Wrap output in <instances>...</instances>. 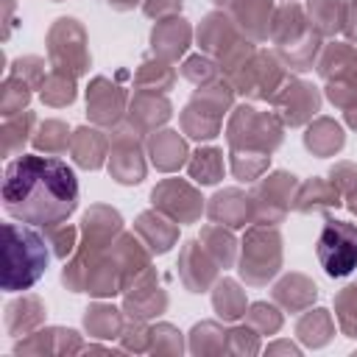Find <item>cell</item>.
Returning <instances> with one entry per match:
<instances>
[{
  "label": "cell",
  "mask_w": 357,
  "mask_h": 357,
  "mask_svg": "<svg viewBox=\"0 0 357 357\" xmlns=\"http://www.w3.org/2000/svg\"><path fill=\"white\" fill-rule=\"evenodd\" d=\"M78 206V181L67 162L56 156L22 153L6 165L3 209L31 226L64 223Z\"/></svg>",
  "instance_id": "obj_1"
},
{
  "label": "cell",
  "mask_w": 357,
  "mask_h": 357,
  "mask_svg": "<svg viewBox=\"0 0 357 357\" xmlns=\"http://www.w3.org/2000/svg\"><path fill=\"white\" fill-rule=\"evenodd\" d=\"M47 237L31 229V223H6L3 226V271L0 284L6 293L28 290L39 282L47 268L50 251Z\"/></svg>",
  "instance_id": "obj_2"
},
{
  "label": "cell",
  "mask_w": 357,
  "mask_h": 357,
  "mask_svg": "<svg viewBox=\"0 0 357 357\" xmlns=\"http://www.w3.org/2000/svg\"><path fill=\"white\" fill-rule=\"evenodd\" d=\"M226 139L231 151H254V153H271L282 142V123L276 114L257 112L251 106L234 109Z\"/></svg>",
  "instance_id": "obj_3"
},
{
  "label": "cell",
  "mask_w": 357,
  "mask_h": 357,
  "mask_svg": "<svg viewBox=\"0 0 357 357\" xmlns=\"http://www.w3.org/2000/svg\"><path fill=\"white\" fill-rule=\"evenodd\" d=\"M231 103V89L223 81H209L204 84L192 100L187 103V109L181 112V128L184 134H190L192 139H212L220 131L223 123V112Z\"/></svg>",
  "instance_id": "obj_4"
},
{
  "label": "cell",
  "mask_w": 357,
  "mask_h": 357,
  "mask_svg": "<svg viewBox=\"0 0 357 357\" xmlns=\"http://www.w3.org/2000/svg\"><path fill=\"white\" fill-rule=\"evenodd\" d=\"M282 265V237L273 226L259 223L251 226L243 240V257H240V276L248 284H265L271 276H276Z\"/></svg>",
  "instance_id": "obj_5"
},
{
  "label": "cell",
  "mask_w": 357,
  "mask_h": 357,
  "mask_svg": "<svg viewBox=\"0 0 357 357\" xmlns=\"http://www.w3.org/2000/svg\"><path fill=\"white\" fill-rule=\"evenodd\" d=\"M47 56L53 70H64L73 75L86 73L89 67V50H86V33L78 25V20L61 17L47 33Z\"/></svg>",
  "instance_id": "obj_6"
},
{
  "label": "cell",
  "mask_w": 357,
  "mask_h": 357,
  "mask_svg": "<svg viewBox=\"0 0 357 357\" xmlns=\"http://www.w3.org/2000/svg\"><path fill=\"white\" fill-rule=\"evenodd\" d=\"M318 259L329 276H349L357 268V226L346 220H326L318 237Z\"/></svg>",
  "instance_id": "obj_7"
},
{
  "label": "cell",
  "mask_w": 357,
  "mask_h": 357,
  "mask_svg": "<svg viewBox=\"0 0 357 357\" xmlns=\"http://www.w3.org/2000/svg\"><path fill=\"white\" fill-rule=\"evenodd\" d=\"M229 78H231V84L240 89V92H245V95H251V98H273L279 89H282V84H284V73H282V64L273 59V56H268V53H251L234 73H229Z\"/></svg>",
  "instance_id": "obj_8"
},
{
  "label": "cell",
  "mask_w": 357,
  "mask_h": 357,
  "mask_svg": "<svg viewBox=\"0 0 357 357\" xmlns=\"http://www.w3.org/2000/svg\"><path fill=\"white\" fill-rule=\"evenodd\" d=\"M296 176L290 173H271L265 176L254 192H251V204H254V220L257 223H279L284 218V212L293 204V192H296Z\"/></svg>",
  "instance_id": "obj_9"
},
{
  "label": "cell",
  "mask_w": 357,
  "mask_h": 357,
  "mask_svg": "<svg viewBox=\"0 0 357 357\" xmlns=\"http://www.w3.org/2000/svg\"><path fill=\"white\" fill-rule=\"evenodd\" d=\"M151 201H153V209H159L176 223H192L201 218V209H204L201 204L204 198L181 178H165L162 184H156L151 192Z\"/></svg>",
  "instance_id": "obj_10"
},
{
  "label": "cell",
  "mask_w": 357,
  "mask_h": 357,
  "mask_svg": "<svg viewBox=\"0 0 357 357\" xmlns=\"http://www.w3.org/2000/svg\"><path fill=\"white\" fill-rule=\"evenodd\" d=\"M273 100V109H276V117L284 120L287 126H301L307 123L318 106H321V95L315 86L304 84V81H284L282 89L271 98Z\"/></svg>",
  "instance_id": "obj_11"
},
{
  "label": "cell",
  "mask_w": 357,
  "mask_h": 357,
  "mask_svg": "<svg viewBox=\"0 0 357 357\" xmlns=\"http://www.w3.org/2000/svg\"><path fill=\"white\" fill-rule=\"evenodd\" d=\"M109 173L120 184H137L145 176V162H142V148L137 142V131H117L112 139L109 151Z\"/></svg>",
  "instance_id": "obj_12"
},
{
  "label": "cell",
  "mask_w": 357,
  "mask_h": 357,
  "mask_svg": "<svg viewBox=\"0 0 357 357\" xmlns=\"http://www.w3.org/2000/svg\"><path fill=\"white\" fill-rule=\"evenodd\" d=\"M123 106H126V92L112 84L109 78H95L86 89V114L92 123L98 126H114L123 114Z\"/></svg>",
  "instance_id": "obj_13"
},
{
  "label": "cell",
  "mask_w": 357,
  "mask_h": 357,
  "mask_svg": "<svg viewBox=\"0 0 357 357\" xmlns=\"http://www.w3.org/2000/svg\"><path fill=\"white\" fill-rule=\"evenodd\" d=\"M128 296H126V310L134 321H142V318H151V315H159L167 304V296L165 290L159 287L153 271H142L131 284H128Z\"/></svg>",
  "instance_id": "obj_14"
},
{
  "label": "cell",
  "mask_w": 357,
  "mask_h": 357,
  "mask_svg": "<svg viewBox=\"0 0 357 357\" xmlns=\"http://www.w3.org/2000/svg\"><path fill=\"white\" fill-rule=\"evenodd\" d=\"M223 6L240 31H245L254 39H265L271 33V20H273V6L271 0H215Z\"/></svg>",
  "instance_id": "obj_15"
},
{
  "label": "cell",
  "mask_w": 357,
  "mask_h": 357,
  "mask_svg": "<svg viewBox=\"0 0 357 357\" xmlns=\"http://www.w3.org/2000/svg\"><path fill=\"white\" fill-rule=\"evenodd\" d=\"M218 262L209 257V251L204 245H198V240H190L181 251V259H178V271H181V279L184 284L192 290V293H204L212 279H215V268Z\"/></svg>",
  "instance_id": "obj_16"
},
{
  "label": "cell",
  "mask_w": 357,
  "mask_h": 357,
  "mask_svg": "<svg viewBox=\"0 0 357 357\" xmlns=\"http://www.w3.org/2000/svg\"><path fill=\"white\" fill-rule=\"evenodd\" d=\"M206 212H209V218L215 223H226L231 229L245 226L248 220H254V204L240 190H223V192H218L212 198V204L206 206Z\"/></svg>",
  "instance_id": "obj_17"
},
{
  "label": "cell",
  "mask_w": 357,
  "mask_h": 357,
  "mask_svg": "<svg viewBox=\"0 0 357 357\" xmlns=\"http://www.w3.org/2000/svg\"><path fill=\"white\" fill-rule=\"evenodd\" d=\"M151 45H153L156 56H162L165 61H176L190 45V25L181 17L159 20L151 33Z\"/></svg>",
  "instance_id": "obj_18"
},
{
  "label": "cell",
  "mask_w": 357,
  "mask_h": 357,
  "mask_svg": "<svg viewBox=\"0 0 357 357\" xmlns=\"http://www.w3.org/2000/svg\"><path fill=\"white\" fill-rule=\"evenodd\" d=\"M318 73L332 84L357 86V50L349 45H329L318 61Z\"/></svg>",
  "instance_id": "obj_19"
},
{
  "label": "cell",
  "mask_w": 357,
  "mask_h": 357,
  "mask_svg": "<svg viewBox=\"0 0 357 357\" xmlns=\"http://www.w3.org/2000/svg\"><path fill=\"white\" fill-rule=\"evenodd\" d=\"M134 229H137V234L145 240V245H148L153 254H165V251L176 243V237H178L176 220H170V218L162 215L159 209H156V212H142V215L137 218Z\"/></svg>",
  "instance_id": "obj_20"
},
{
  "label": "cell",
  "mask_w": 357,
  "mask_h": 357,
  "mask_svg": "<svg viewBox=\"0 0 357 357\" xmlns=\"http://www.w3.org/2000/svg\"><path fill=\"white\" fill-rule=\"evenodd\" d=\"M128 117H131V128L137 134H145L170 117V103H167V98H162L156 92H137V98L131 100Z\"/></svg>",
  "instance_id": "obj_21"
},
{
  "label": "cell",
  "mask_w": 357,
  "mask_h": 357,
  "mask_svg": "<svg viewBox=\"0 0 357 357\" xmlns=\"http://www.w3.org/2000/svg\"><path fill=\"white\" fill-rule=\"evenodd\" d=\"M106 151H109V142L106 137L98 131V128H78L70 139V153L75 159L78 167H86V170H98L106 159Z\"/></svg>",
  "instance_id": "obj_22"
},
{
  "label": "cell",
  "mask_w": 357,
  "mask_h": 357,
  "mask_svg": "<svg viewBox=\"0 0 357 357\" xmlns=\"http://www.w3.org/2000/svg\"><path fill=\"white\" fill-rule=\"evenodd\" d=\"M293 206L298 212H324V209L340 206V190L332 181L312 178V181L298 187V192L293 198Z\"/></svg>",
  "instance_id": "obj_23"
},
{
  "label": "cell",
  "mask_w": 357,
  "mask_h": 357,
  "mask_svg": "<svg viewBox=\"0 0 357 357\" xmlns=\"http://www.w3.org/2000/svg\"><path fill=\"white\" fill-rule=\"evenodd\" d=\"M45 321V307L36 296H22L6 307V329L11 335H28Z\"/></svg>",
  "instance_id": "obj_24"
},
{
  "label": "cell",
  "mask_w": 357,
  "mask_h": 357,
  "mask_svg": "<svg viewBox=\"0 0 357 357\" xmlns=\"http://www.w3.org/2000/svg\"><path fill=\"white\" fill-rule=\"evenodd\" d=\"M148 148H151V159H153V165L159 170H176V167L184 165L187 145L178 137V131H159V134H153Z\"/></svg>",
  "instance_id": "obj_25"
},
{
  "label": "cell",
  "mask_w": 357,
  "mask_h": 357,
  "mask_svg": "<svg viewBox=\"0 0 357 357\" xmlns=\"http://www.w3.org/2000/svg\"><path fill=\"white\" fill-rule=\"evenodd\" d=\"M315 296H318L315 282H310V279L301 276V273H290V276H284V279L273 287V298H276L282 307H287L290 312L304 310Z\"/></svg>",
  "instance_id": "obj_26"
},
{
  "label": "cell",
  "mask_w": 357,
  "mask_h": 357,
  "mask_svg": "<svg viewBox=\"0 0 357 357\" xmlns=\"http://www.w3.org/2000/svg\"><path fill=\"white\" fill-rule=\"evenodd\" d=\"M304 145H307L312 153H318V156H332L335 151L343 148V128H340L335 120L321 117V120H315V123L307 128Z\"/></svg>",
  "instance_id": "obj_27"
},
{
  "label": "cell",
  "mask_w": 357,
  "mask_h": 357,
  "mask_svg": "<svg viewBox=\"0 0 357 357\" xmlns=\"http://www.w3.org/2000/svg\"><path fill=\"white\" fill-rule=\"evenodd\" d=\"M310 25L318 33H335L346 20V3L343 0H310Z\"/></svg>",
  "instance_id": "obj_28"
},
{
  "label": "cell",
  "mask_w": 357,
  "mask_h": 357,
  "mask_svg": "<svg viewBox=\"0 0 357 357\" xmlns=\"http://www.w3.org/2000/svg\"><path fill=\"white\" fill-rule=\"evenodd\" d=\"M33 123H36V114L28 109L14 117H6V123H3V153L6 156H14L17 151H22V145L31 137Z\"/></svg>",
  "instance_id": "obj_29"
},
{
  "label": "cell",
  "mask_w": 357,
  "mask_h": 357,
  "mask_svg": "<svg viewBox=\"0 0 357 357\" xmlns=\"http://www.w3.org/2000/svg\"><path fill=\"white\" fill-rule=\"evenodd\" d=\"M73 134L67 131V126L61 120H45L39 126V131L31 137V142L36 145V151H45L47 156H59L70 148Z\"/></svg>",
  "instance_id": "obj_30"
},
{
  "label": "cell",
  "mask_w": 357,
  "mask_h": 357,
  "mask_svg": "<svg viewBox=\"0 0 357 357\" xmlns=\"http://www.w3.org/2000/svg\"><path fill=\"white\" fill-rule=\"evenodd\" d=\"M42 100L47 106H70L75 100V75L64 70H50L42 84Z\"/></svg>",
  "instance_id": "obj_31"
},
{
  "label": "cell",
  "mask_w": 357,
  "mask_h": 357,
  "mask_svg": "<svg viewBox=\"0 0 357 357\" xmlns=\"http://www.w3.org/2000/svg\"><path fill=\"white\" fill-rule=\"evenodd\" d=\"M201 245L209 251V257H212L218 265L229 268V265L234 262V237H231V231L223 229V223L206 226V229L201 231Z\"/></svg>",
  "instance_id": "obj_32"
},
{
  "label": "cell",
  "mask_w": 357,
  "mask_h": 357,
  "mask_svg": "<svg viewBox=\"0 0 357 357\" xmlns=\"http://www.w3.org/2000/svg\"><path fill=\"white\" fill-rule=\"evenodd\" d=\"M190 176L201 184H215L223 176V153L218 148H201L190 159Z\"/></svg>",
  "instance_id": "obj_33"
},
{
  "label": "cell",
  "mask_w": 357,
  "mask_h": 357,
  "mask_svg": "<svg viewBox=\"0 0 357 357\" xmlns=\"http://www.w3.org/2000/svg\"><path fill=\"white\" fill-rule=\"evenodd\" d=\"M212 301H215L218 315L226 318V321H234V318H240V315L245 312V296H243V290H240L231 279H223V282L218 284Z\"/></svg>",
  "instance_id": "obj_34"
},
{
  "label": "cell",
  "mask_w": 357,
  "mask_h": 357,
  "mask_svg": "<svg viewBox=\"0 0 357 357\" xmlns=\"http://www.w3.org/2000/svg\"><path fill=\"white\" fill-rule=\"evenodd\" d=\"M84 324L89 329V335L95 337H114L120 335V315L114 307H106V304H95L86 310L84 315Z\"/></svg>",
  "instance_id": "obj_35"
},
{
  "label": "cell",
  "mask_w": 357,
  "mask_h": 357,
  "mask_svg": "<svg viewBox=\"0 0 357 357\" xmlns=\"http://www.w3.org/2000/svg\"><path fill=\"white\" fill-rule=\"evenodd\" d=\"M173 70L162 61H145L137 73V86L139 89H148V92H167L173 86Z\"/></svg>",
  "instance_id": "obj_36"
},
{
  "label": "cell",
  "mask_w": 357,
  "mask_h": 357,
  "mask_svg": "<svg viewBox=\"0 0 357 357\" xmlns=\"http://www.w3.org/2000/svg\"><path fill=\"white\" fill-rule=\"evenodd\" d=\"M28 100H31V86L25 81L8 75L3 81V95H0V112H3V117H14V114L25 112Z\"/></svg>",
  "instance_id": "obj_37"
},
{
  "label": "cell",
  "mask_w": 357,
  "mask_h": 357,
  "mask_svg": "<svg viewBox=\"0 0 357 357\" xmlns=\"http://www.w3.org/2000/svg\"><path fill=\"white\" fill-rule=\"evenodd\" d=\"M298 335L312 343V346H324L332 335V321H329V312L326 310H312L310 315H304L298 321Z\"/></svg>",
  "instance_id": "obj_38"
},
{
  "label": "cell",
  "mask_w": 357,
  "mask_h": 357,
  "mask_svg": "<svg viewBox=\"0 0 357 357\" xmlns=\"http://www.w3.org/2000/svg\"><path fill=\"white\" fill-rule=\"evenodd\" d=\"M268 167V153L254 151H231V170L240 181H254Z\"/></svg>",
  "instance_id": "obj_39"
},
{
  "label": "cell",
  "mask_w": 357,
  "mask_h": 357,
  "mask_svg": "<svg viewBox=\"0 0 357 357\" xmlns=\"http://www.w3.org/2000/svg\"><path fill=\"white\" fill-rule=\"evenodd\" d=\"M11 75L20 78V81H25L31 89H42V84H45V78H47L45 61L36 59V56H20V59L14 61V67H11Z\"/></svg>",
  "instance_id": "obj_40"
},
{
  "label": "cell",
  "mask_w": 357,
  "mask_h": 357,
  "mask_svg": "<svg viewBox=\"0 0 357 357\" xmlns=\"http://www.w3.org/2000/svg\"><path fill=\"white\" fill-rule=\"evenodd\" d=\"M337 318L349 337H357V284H349L337 296Z\"/></svg>",
  "instance_id": "obj_41"
},
{
  "label": "cell",
  "mask_w": 357,
  "mask_h": 357,
  "mask_svg": "<svg viewBox=\"0 0 357 357\" xmlns=\"http://www.w3.org/2000/svg\"><path fill=\"white\" fill-rule=\"evenodd\" d=\"M45 237H47V243L53 245V254H56L59 259H67V254L75 251V237H78V231H75L73 226H67V223H56V226H47V229H45Z\"/></svg>",
  "instance_id": "obj_42"
},
{
  "label": "cell",
  "mask_w": 357,
  "mask_h": 357,
  "mask_svg": "<svg viewBox=\"0 0 357 357\" xmlns=\"http://www.w3.org/2000/svg\"><path fill=\"white\" fill-rule=\"evenodd\" d=\"M181 73H184V78H190V81L198 84V86L215 81V75H218L215 64H212L206 56H192V59H187L184 67H181Z\"/></svg>",
  "instance_id": "obj_43"
},
{
  "label": "cell",
  "mask_w": 357,
  "mask_h": 357,
  "mask_svg": "<svg viewBox=\"0 0 357 357\" xmlns=\"http://www.w3.org/2000/svg\"><path fill=\"white\" fill-rule=\"evenodd\" d=\"M332 184H335L340 192H346V195L357 192V165H351V162L335 165V167H332Z\"/></svg>",
  "instance_id": "obj_44"
},
{
  "label": "cell",
  "mask_w": 357,
  "mask_h": 357,
  "mask_svg": "<svg viewBox=\"0 0 357 357\" xmlns=\"http://www.w3.org/2000/svg\"><path fill=\"white\" fill-rule=\"evenodd\" d=\"M251 321L259 324V332H268V335L276 332L279 324H282L279 312H276L273 307H268V304H254V307H251Z\"/></svg>",
  "instance_id": "obj_45"
},
{
  "label": "cell",
  "mask_w": 357,
  "mask_h": 357,
  "mask_svg": "<svg viewBox=\"0 0 357 357\" xmlns=\"http://www.w3.org/2000/svg\"><path fill=\"white\" fill-rule=\"evenodd\" d=\"M181 11V0H145V14L156 20L176 17Z\"/></svg>",
  "instance_id": "obj_46"
},
{
  "label": "cell",
  "mask_w": 357,
  "mask_h": 357,
  "mask_svg": "<svg viewBox=\"0 0 357 357\" xmlns=\"http://www.w3.org/2000/svg\"><path fill=\"white\" fill-rule=\"evenodd\" d=\"M343 28L351 39H357V0L346 6V20H343Z\"/></svg>",
  "instance_id": "obj_47"
},
{
  "label": "cell",
  "mask_w": 357,
  "mask_h": 357,
  "mask_svg": "<svg viewBox=\"0 0 357 357\" xmlns=\"http://www.w3.org/2000/svg\"><path fill=\"white\" fill-rule=\"evenodd\" d=\"M346 120H349V126H351V128H357V106L346 109Z\"/></svg>",
  "instance_id": "obj_48"
},
{
  "label": "cell",
  "mask_w": 357,
  "mask_h": 357,
  "mask_svg": "<svg viewBox=\"0 0 357 357\" xmlns=\"http://www.w3.org/2000/svg\"><path fill=\"white\" fill-rule=\"evenodd\" d=\"M109 3H112L114 8H120V11H126V8H131L137 0H109Z\"/></svg>",
  "instance_id": "obj_49"
},
{
  "label": "cell",
  "mask_w": 357,
  "mask_h": 357,
  "mask_svg": "<svg viewBox=\"0 0 357 357\" xmlns=\"http://www.w3.org/2000/svg\"><path fill=\"white\" fill-rule=\"evenodd\" d=\"M349 206H351V212L357 215V192H351V195H349Z\"/></svg>",
  "instance_id": "obj_50"
}]
</instances>
